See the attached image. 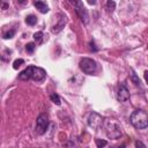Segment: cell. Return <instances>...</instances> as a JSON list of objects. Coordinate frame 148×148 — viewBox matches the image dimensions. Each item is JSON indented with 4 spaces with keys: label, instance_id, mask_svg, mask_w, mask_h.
<instances>
[{
    "label": "cell",
    "instance_id": "13",
    "mask_svg": "<svg viewBox=\"0 0 148 148\" xmlns=\"http://www.w3.org/2000/svg\"><path fill=\"white\" fill-rule=\"evenodd\" d=\"M50 98H51V101H52L54 104H57V105H60L61 101H60V97H59V95H58V94H56V92H52V94L50 95Z\"/></svg>",
    "mask_w": 148,
    "mask_h": 148
},
{
    "label": "cell",
    "instance_id": "5",
    "mask_svg": "<svg viewBox=\"0 0 148 148\" xmlns=\"http://www.w3.org/2000/svg\"><path fill=\"white\" fill-rule=\"evenodd\" d=\"M47 126H49V117H47V114L46 113H40L37 117V120H36V132L38 134H43V133H45Z\"/></svg>",
    "mask_w": 148,
    "mask_h": 148
},
{
    "label": "cell",
    "instance_id": "22",
    "mask_svg": "<svg viewBox=\"0 0 148 148\" xmlns=\"http://www.w3.org/2000/svg\"><path fill=\"white\" fill-rule=\"evenodd\" d=\"M88 3H90V5H94V3H95V1H88Z\"/></svg>",
    "mask_w": 148,
    "mask_h": 148
},
{
    "label": "cell",
    "instance_id": "18",
    "mask_svg": "<svg viewBox=\"0 0 148 148\" xmlns=\"http://www.w3.org/2000/svg\"><path fill=\"white\" fill-rule=\"evenodd\" d=\"M23 64H24V60H23V59H21V58H20V59H16V60L13 62V68H14V69H17V68H18L20 66H22Z\"/></svg>",
    "mask_w": 148,
    "mask_h": 148
},
{
    "label": "cell",
    "instance_id": "3",
    "mask_svg": "<svg viewBox=\"0 0 148 148\" xmlns=\"http://www.w3.org/2000/svg\"><path fill=\"white\" fill-rule=\"evenodd\" d=\"M103 123H104V126H105L108 138L116 140V139H119L121 136V128H120L119 123L116 119L106 118Z\"/></svg>",
    "mask_w": 148,
    "mask_h": 148
},
{
    "label": "cell",
    "instance_id": "14",
    "mask_svg": "<svg viewBox=\"0 0 148 148\" xmlns=\"http://www.w3.org/2000/svg\"><path fill=\"white\" fill-rule=\"evenodd\" d=\"M131 80L133 81V83L134 84H140V80H139V77H138V75L135 74V72L133 71V69H131Z\"/></svg>",
    "mask_w": 148,
    "mask_h": 148
},
{
    "label": "cell",
    "instance_id": "20",
    "mask_svg": "<svg viewBox=\"0 0 148 148\" xmlns=\"http://www.w3.org/2000/svg\"><path fill=\"white\" fill-rule=\"evenodd\" d=\"M108 145V142L105 141V140H102V139H96V146L98 147V148H103V147H105Z\"/></svg>",
    "mask_w": 148,
    "mask_h": 148
},
{
    "label": "cell",
    "instance_id": "6",
    "mask_svg": "<svg viewBox=\"0 0 148 148\" xmlns=\"http://www.w3.org/2000/svg\"><path fill=\"white\" fill-rule=\"evenodd\" d=\"M73 3L75 6V13L80 17V20L83 23H88V21H89V14H88V10L86 9V7L83 6V2L82 1H74Z\"/></svg>",
    "mask_w": 148,
    "mask_h": 148
},
{
    "label": "cell",
    "instance_id": "2",
    "mask_svg": "<svg viewBox=\"0 0 148 148\" xmlns=\"http://www.w3.org/2000/svg\"><path fill=\"white\" fill-rule=\"evenodd\" d=\"M131 124L138 130H145L148 126V114L143 110H135L130 117Z\"/></svg>",
    "mask_w": 148,
    "mask_h": 148
},
{
    "label": "cell",
    "instance_id": "11",
    "mask_svg": "<svg viewBox=\"0 0 148 148\" xmlns=\"http://www.w3.org/2000/svg\"><path fill=\"white\" fill-rule=\"evenodd\" d=\"M25 23L29 25H35L37 23V17L35 15H28L25 17Z\"/></svg>",
    "mask_w": 148,
    "mask_h": 148
},
{
    "label": "cell",
    "instance_id": "15",
    "mask_svg": "<svg viewBox=\"0 0 148 148\" xmlns=\"http://www.w3.org/2000/svg\"><path fill=\"white\" fill-rule=\"evenodd\" d=\"M14 35H15V30L14 29H10V30H8V31H6L3 34V38L5 39H10V38L14 37Z\"/></svg>",
    "mask_w": 148,
    "mask_h": 148
},
{
    "label": "cell",
    "instance_id": "1",
    "mask_svg": "<svg viewBox=\"0 0 148 148\" xmlns=\"http://www.w3.org/2000/svg\"><path fill=\"white\" fill-rule=\"evenodd\" d=\"M45 76H46V72H45L43 68H40V67H35V66H28L25 69H23V71L18 74V77H20L21 80L27 81V80L32 79L34 81H37V82L43 81V80L45 79Z\"/></svg>",
    "mask_w": 148,
    "mask_h": 148
},
{
    "label": "cell",
    "instance_id": "7",
    "mask_svg": "<svg viewBox=\"0 0 148 148\" xmlns=\"http://www.w3.org/2000/svg\"><path fill=\"white\" fill-rule=\"evenodd\" d=\"M102 124H103V119H102V117H101L98 113H96V112L90 113V116H89V118H88V125H89L90 127H92V128H98Z\"/></svg>",
    "mask_w": 148,
    "mask_h": 148
},
{
    "label": "cell",
    "instance_id": "8",
    "mask_svg": "<svg viewBox=\"0 0 148 148\" xmlns=\"http://www.w3.org/2000/svg\"><path fill=\"white\" fill-rule=\"evenodd\" d=\"M117 98L119 102H126L130 99V91L126 88L125 84H120L118 88V92H117Z\"/></svg>",
    "mask_w": 148,
    "mask_h": 148
},
{
    "label": "cell",
    "instance_id": "10",
    "mask_svg": "<svg viewBox=\"0 0 148 148\" xmlns=\"http://www.w3.org/2000/svg\"><path fill=\"white\" fill-rule=\"evenodd\" d=\"M60 17L61 18H59V22H58V24H56V25H53V28H52V32H59L64 27H65V23H66V17L64 16V15H60Z\"/></svg>",
    "mask_w": 148,
    "mask_h": 148
},
{
    "label": "cell",
    "instance_id": "12",
    "mask_svg": "<svg viewBox=\"0 0 148 148\" xmlns=\"http://www.w3.org/2000/svg\"><path fill=\"white\" fill-rule=\"evenodd\" d=\"M43 37H44V34L42 31H37V32L34 34V39H35V42H37V44H40L42 43Z\"/></svg>",
    "mask_w": 148,
    "mask_h": 148
},
{
    "label": "cell",
    "instance_id": "16",
    "mask_svg": "<svg viewBox=\"0 0 148 148\" xmlns=\"http://www.w3.org/2000/svg\"><path fill=\"white\" fill-rule=\"evenodd\" d=\"M114 7H116V2H114V1H112V0L106 1V9H108L109 12H113Z\"/></svg>",
    "mask_w": 148,
    "mask_h": 148
},
{
    "label": "cell",
    "instance_id": "9",
    "mask_svg": "<svg viewBox=\"0 0 148 148\" xmlns=\"http://www.w3.org/2000/svg\"><path fill=\"white\" fill-rule=\"evenodd\" d=\"M34 6H35L42 14H45V13L49 12V6H47L46 2H44V1H35V2H34Z\"/></svg>",
    "mask_w": 148,
    "mask_h": 148
},
{
    "label": "cell",
    "instance_id": "21",
    "mask_svg": "<svg viewBox=\"0 0 148 148\" xmlns=\"http://www.w3.org/2000/svg\"><path fill=\"white\" fill-rule=\"evenodd\" d=\"M135 148H146V146L143 145V142H142V141L136 140V141H135Z\"/></svg>",
    "mask_w": 148,
    "mask_h": 148
},
{
    "label": "cell",
    "instance_id": "17",
    "mask_svg": "<svg viewBox=\"0 0 148 148\" xmlns=\"http://www.w3.org/2000/svg\"><path fill=\"white\" fill-rule=\"evenodd\" d=\"M35 47H36L35 43H28V44L25 45V50H27V52H28V53H34Z\"/></svg>",
    "mask_w": 148,
    "mask_h": 148
},
{
    "label": "cell",
    "instance_id": "4",
    "mask_svg": "<svg viewBox=\"0 0 148 148\" xmlns=\"http://www.w3.org/2000/svg\"><path fill=\"white\" fill-rule=\"evenodd\" d=\"M79 66L81 68V71L86 74H94L96 72V68H97V64L95 60L90 59V58H82L79 62Z\"/></svg>",
    "mask_w": 148,
    "mask_h": 148
},
{
    "label": "cell",
    "instance_id": "19",
    "mask_svg": "<svg viewBox=\"0 0 148 148\" xmlns=\"http://www.w3.org/2000/svg\"><path fill=\"white\" fill-rule=\"evenodd\" d=\"M10 53H12V51L8 50V49H6V50H5V54H1V59L5 60V61H7V60L10 58Z\"/></svg>",
    "mask_w": 148,
    "mask_h": 148
}]
</instances>
